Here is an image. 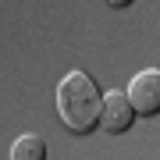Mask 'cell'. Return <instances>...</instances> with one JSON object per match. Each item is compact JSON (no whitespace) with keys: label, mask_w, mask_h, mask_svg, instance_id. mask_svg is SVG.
<instances>
[{"label":"cell","mask_w":160,"mask_h":160,"mask_svg":"<svg viewBox=\"0 0 160 160\" xmlns=\"http://www.w3.org/2000/svg\"><path fill=\"white\" fill-rule=\"evenodd\" d=\"M135 107H132L128 92H107L103 96V114H100V125L110 132V135H125L135 121Z\"/></svg>","instance_id":"cell-3"},{"label":"cell","mask_w":160,"mask_h":160,"mask_svg":"<svg viewBox=\"0 0 160 160\" xmlns=\"http://www.w3.org/2000/svg\"><path fill=\"white\" fill-rule=\"evenodd\" d=\"M128 100L139 118L160 114V68H146L128 82Z\"/></svg>","instance_id":"cell-2"},{"label":"cell","mask_w":160,"mask_h":160,"mask_svg":"<svg viewBox=\"0 0 160 160\" xmlns=\"http://www.w3.org/2000/svg\"><path fill=\"white\" fill-rule=\"evenodd\" d=\"M107 4H110V7H132L135 0H107Z\"/></svg>","instance_id":"cell-5"},{"label":"cell","mask_w":160,"mask_h":160,"mask_svg":"<svg viewBox=\"0 0 160 160\" xmlns=\"http://www.w3.org/2000/svg\"><path fill=\"white\" fill-rule=\"evenodd\" d=\"M11 160H46V139L39 135H22L18 142L11 146Z\"/></svg>","instance_id":"cell-4"},{"label":"cell","mask_w":160,"mask_h":160,"mask_svg":"<svg viewBox=\"0 0 160 160\" xmlns=\"http://www.w3.org/2000/svg\"><path fill=\"white\" fill-rule=\"evenodd\" d=\"M57 114L64 121V128L75 135H89L100 128L103 114V96L100 86L92 82V75L86 71H68L57 86Z\"/></svg>","instance_id":"cell-1"}]
</instances>
